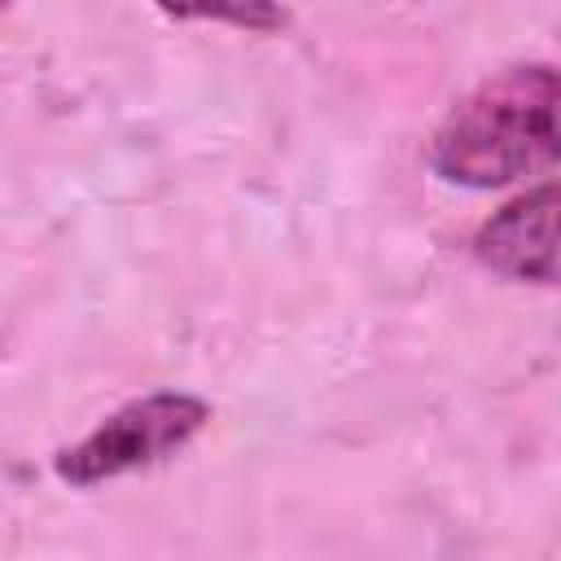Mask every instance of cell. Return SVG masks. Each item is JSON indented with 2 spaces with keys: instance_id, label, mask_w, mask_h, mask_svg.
<instances>
[{
  "instance_id": "cell-2",
  "label": "cell",
  "mask_w": 561,
  "mask_h": 561,
  "mask_svg": "<svg viewBox=\"0 0 561 561\" xmlns=\"http://www.w3.org/2000/svg\"><path fill=\"white\" fill-rule=\"evenodd\" d=\"M210 421V403L184 390H153L145 399L123 403L79 443L53 456V473L70 486H101L140 469L162 465L167 456L184 451L202 425Z\"/></svg>"
},
{
  "instance_id": "cell-3",
  "label": "cell",
  "mask_w": 561,
  "mask_h": 561,
  "mask_svg": "<svg viewBox=\"0 0 561 561\" xmlns=\"http://www.w3.org/2000/svg\"><path fill=\"white\" fill-rule=\"evenodd\" d=\"M473 254L508 280L561 289V180L500 206L473 232Z\"/></svg>"
},
{
  "instance_id": "cell-4",
  "label": "cell",
  "mask_w": 561,
  "mask_h": 561,
  "mask_svg": "<svg viewBox=\"0 0 561 561\" xmlns=\"http://www.w3.org/2000/svg\"><path fill=\"white\" fill-rule=\"evenodd\" d=\"M175 18H210V22H237V26H254V31H267V26H285V9H272V4H197V9H171Z\"/></svg>"
},
{
  "instance_id": "cell-1",
  "label": "cell",
  "mask_w": 561,
  "mask_h": 561,
  "mask_svg": "<svg viewBox=\"0 0 561 561\" xmlns=\"http://www.w3.org/2000/svg\"><path fill=\"white\" fill-rule=\"evenodd\" d=\"M561 167V70L504 66L434 127L430 171L460 188H508Z\"/></svg>"
}]
</instances>
